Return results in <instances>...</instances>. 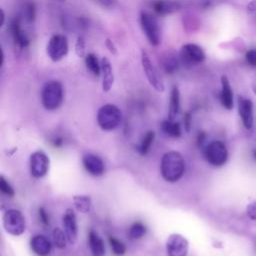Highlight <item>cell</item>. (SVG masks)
<instances>
[{
  "label": "cell",
  "mask_w": 256,
  "mask_h": 256,
  "mask_svg": "<svg viewBox=\"0 0 256 256\" xmlns=\"http://www.w3.org/2000/svg\"><path fill=\"white\" fill-rule=\"evenodd\" d=\"M251 86H252V89H253L254 93L256 94V76H255V77H254V79L252 80V84H251Z\"/></svg>",
  "instance_id": "obj_39"
},
{
  "label": "cell",
  "mask_w": 256,
  "mask_h": 256,
  "mask_svg": "<svg viewBox=\"0 0 256 256\" xmlns=\"http://www.w3.org/2000/svg\"><path fill=\"white\" fill-rule=\"evenodd\" d=\"M145 233H146V226L142 222H139V221L133 223L130 226L129 232H128L130 239H132V240H137V239L142 238L145 235Z\"/></svg>",
  "instance_id": "obj_24"
},
{
  "label": "cell",
  "mask_w": 256,
  "mask_h": 256,
  "mask_svg": "<svg viewBox=\"0 0 256 256\" xmlns=\"http://www.w3.org/2000/svg\"><path fill=\"white\" fill-rule=\"evenodd\" d=\"M10 31L15 43L18 46H20L21 48H25L29 45V39L25 34V32L22 30L18 19H13L10 22Z\"/></svg>",
  "instance_id": "obj_17"
},
{
  "label": "cell",
  "mask_w": 256,
  "mask_h": 256,
  "mask_svg": "<svg viewBox=\"0 0 256 256\" xmlns=\"http://www.w3.org/2000/svg\"><path fill=\"white\" fill-rule=\"evenodd\" d=\"M101 72H102V88L105 92H108L114 82V75L110 61L107 58H102L101 60Z\"/></svg>",
  "instance_id": "obj_19"
},
{
  "label": "cell",
  "mask_w": 256,
  "mask_h": 256,
  "mask_svg": "<svg viewBox=\"0 0 256 256\" xmlns=\"http://www.w3.org/2000/svg\"><path fill=\"white\" fill-rule=\"evenodd\" d=\"M63 227L67 236V240L70 244H74L77 241L78 236V225H77V218L75 213L72 209H66L64 215L62 217Z\"/></svg>",
  "instance_id": "obj_11"
},
{
  "label": "cell",
  "mask_w": 256,
  "mask_h": 256,
  "mask_svg": "<svg viewBox=\"0 0 256 256\" xmlns=\"http://www.w3.org/2000/svg\"><path fill=\"white\" fill-rule=\"evenodd\" d=\"M105 44H106V47L108 48V50H109L112 54H116V53H117V49H116L115 45L113 44V42H112L110 39H106Z\"/></svg>",
  "instance_id": "obj_34"
},
{
  "label": "cell",
  "mask_w": 256,
  "mask_h": 256,
  "mask_svg": "<svg viewBox=\"0 0 256 256\" xmlns=\"http://www.w3.org/2000/svg\"><path fill=\"white\" fill-rule=\"evenodd\" d=\"M184 123H185V127H186V130H189V127H190V116L189 114H186L184 116Z\"/></svg>",
  "instance_id": "obj_36"
},
{
  "label": "cell",
  "mask_w": 256,
  "mask_h": 256,
  "mask_svg": "<svg viewBox=\"0 0 256 256\" xmlns=\"http://www.w3.org/2000/svg\"><path fill=\"white\" fill-rule=\"evenodd\" d=\"M52 238H53V242L57 248H59V249L65 248L66 242L68 240H67L66 233L63 230H61L60 228H55L52 231Z\"/></svg>",
  "instance_id": "obj_27"
},
{
  "label": "cell",
  "mask_w": 256,
  "mask_h": 256,
  "mask_svg": "<svg viewBox=\"0 0 256 256\" xmlns=\"http://www.w3.org/2000/svg\"><path fill=\"white\" fill-rule=\"evenodd\" d=\"M180 110V93L176 86H173L169 102V119L174 120Z\"/></svg>",
  "instance_id": "obj_21"
},
{
  "label": "cell",
  "mask_w": 256,
  "mask_h": 256,
  "mask_svg": "<svg viewBox=\"0 0 256 256\" xmlns=\"http://www.w3.org/2000/svg\"><path fill=\"white\" fill-rule=\"evenodd\" d=\"M181 58L189 64H199L205 60V53L203 49L192 43H188L182 46L180 51Z\"/></svg>",
  "instance_id": "obj_12"
},
{
  "label": "cell",
  "mask_w": 256,
  "mask_h": 256,
  "mask_svg": "<svg viewBox=\"0 0 256 256\" xmlns=\"http://www.w3.org/2000/svg\"><path fill=\"white\" fill-rule=\"evenodd\" d=\"M99 1L103 4V5H110L111 3H112V1H113V0H99Z\"/></svg>",
  "instance_id": "obj_38"
},
{
  "label": "cell",
  "mask_w": 256,
  "mask_h": 256,
  "mask_svg": "<svg viewBox=\"0 0 256 256\" xmlns=\"http://www.w3.org/2000/svg\"><path fill=\"white\" fill-rule=\"evenodd\" d=\"M3 226L7 233L19 236L26 229V221L22 213L17 209H8L3 215Z\"/></svg>",
  "instance_id": "obj_4"
},
{
  "label": "cell",
  "mask_w": 256,
  "mask_h": 256,
  "mask_svg": "<svg viewBox=\"0 0 256 256\" xmlns=\"http://www.w3.org/2000/svg\"><path fill=\"white\" fill-rule=\"evenodd\" d=\"M238 112L242 123L246 129H251L253 126V103L250 99L238 98Z\"/></svg>",
  "instance_id": "obj_14"
},
{
  "label": "cell",
  "mask_w": 256,
  "mask_h": 256,
  "mask_svg": "<svg viewBox=\"0 0 256 256\" xmlns=\"http://www.w3.org/2000/svg\"><path fill=\"white\" fill-rule=\"evenodd\" d=\"M161 129L163 130V132L165 134H167L170 137H174V138H178L181 136L182 134V130H181V126L178 122H175L172 119H167L164 120L161 124Z\"/></svg>",
  "instance_id": "obj_20"
},
{
  "label": "cell",
  "mask_w": 256,
  "mask_h": 256,
  "mask_svg": "<svg viewBox=\"0 0 256 256\" xmlns=\"http://www.w3.org/2000/svg\"><path fill=\"white\" fill-rule=\"evenodd\" d=\"M32 251L38 256H47L51 252V243L43 235H35L30 240Z\"/></svg>",
  "instance_id": "obj_15"
},
{
  "label": "cell",
  "mask_w": 256,
  "mask_h": 256,
  "mask_svg": "<svg viewBox=\"0 0 256 256\" xmlns=\"http://www.w3.org/2000/svg\"><path fill=\"white\" fill-rule=\"evenodd\" d=\"M204 139H205V134L203 132H200L199 135H198V144L201 145L203 143Z\"/></svg>",
  "instance_id": "obj_37"
},
{
  "label": "cell",
  "mask_w": 256,
  "mask_h": 256,
  "mask_svg": "<svg viewBox=\"0 0 256 256\" xmlns=\"http://www.w3.org/2000/svg\"><path fill=\"white\" fill-rule=\"evenodd\" d=\"M168 7H169V6L167 5V3L163 2V1H158V2H156L155 5H154L155 11L158 12V13H160V14H163V13L168 12V10H169Z\"/></svg>",
  "instance_id": "obj_32"
},
{
  "label": "cell",
  "mask_w": 256,
  "mask_h": 256,
  "mask_svg": "<svg viewBox=\"0 0 256 256\" xmlns=\"http://www.w3.org/2000/svg\"><path fill=\"white\" fill-rule=\"evenodd\" d=\"M121 119V110L113 104H105L97 112V123L101 129L105 131L114 130L120 124Z\"/></svg>",
  "instance_id": "obj_3"
},
{
  "label": "cell",
  "mask_w": 256,
  "mask_h": 256,
  "mask_svg": "<svg viewBox=\"0 0 256 256\" xmlns=\"http://www.w3.org/2000/svg\"><path fill=\"white\" fill-rule=\"evenodd\" d=\"M160 171L165 181L170 183L178 181L185 171V160L182 154L175 150L166 152L161 159Z\"/></svg>",
  "instance_id": "obj_1"
},
{
  "label": "cell",
  "mask_w": 256,
  "mask_h": 256,
  "mask_svg": "<svg viewBox=\"0 0 256 256\" xmlns=\"http://www.w3.org/2000/svg\"><path fill=\"white\" fill-rule=\"evenodd\" d=\"M85 51H86V49H85V42L81 37H79L76 41V44H75V52H76L77 56L84 57Z\"/></svg>",
  "instance_id": "obj_29"
},
{
  "label": "cell",
  "mask_w": 256,
  "mask_h": 256,
  "mask_svg": "<svg viewBox=\"0 0 256 256\" xmlns=\"http://www.w3.org/2000/svg\"><path fill=\"white\" fill-rule=\"evenodd\" d=\"M38 215H39V219L42 223H43L46 226L49 225V216H48L47 212L45 211V209L43 207H40L38 209Z\"/></svg>",
  "instance_id": "obj_31"
},
{
  "label": "cell",
  "mask_w": 256,
  "mask_h": 256,
  "mask_svg": "<svg viewBox=\"0 0 256 256\" xmlns=\"http://www.w3.org/2000/svg\"><path fill=\"white\" fill-rule=\"evenodd\" d=\"M0 190H1V192L3 194H5L9 197H13L15 194L13 187L9 184V182L3 176L0 177Z\"/></svg>",
  "instance_id": "obj_28"
},
{
  "label": "cell",
  "mask_w": 256,
  "mask_h": 256,
  "mask_svg": "<svg viewBox=\"0 0 256 256\" xmlns=\"http://www.w3.org/2000/svg\"><path fill=\"white\" fill-rule=\"evenodd\" d=\"M189 250L188 240L181 234H171L166 241L168 256H187Z\"/></svg>",
  "instance_id": "obj_9"
},
{
  "label": "cell",
  "mask_w": 256,
  "mask_h": 256,
  "mask_svg": "<svg viewBox=\"0 0 256 256\" xmlns=\"http://www.w3.org/2000/svg\"><path fill=\"white\" fill-rule=\"evenodd\" d=\"M246 61L250 66L255 67L256 66V49H251L246 52L245 54Z\"/></svg>",
  "instance_id": "obj_30"
},
{
  "label": "cell",
  "mask_w": 256,
  "mask_h": 256,
  "mask_svg": "<svg viewBox=\"0 0 256 256\" xmlns=\"http://www.w3.org/2000/svg\"><path fill=\"white\" fill-rule=\"evenodd\" d=\"M63 101V87L58 81H50L45 84L41 92V102L47 110L57 109Z\"/></svg>",
  "instance_id": "obj_2"
},
{
  "label": "cell",
  "mask_w": 256,
  "mask_h": 256,
  "mask_svg": "<svg viewBox=\"0 0 256 256\" xmlns=\"http://www.w3.org/2000/svg\"><path fill=\"white\" fill-rule=\"evenodd\" d=\"M154 138H155V133H154V131H148V132L144 135V137H143V139H142L140 145H139L138 148H137L140 155L145 156V155L149 152V150H150V148H151V145L153 144Z\"/></svg>",
  "instance_id": "obj_23"
},
{
  "label": "cell",
  "mask_w": 256,
  "mask_h": 256,
  "mask_svg": "<svg viewBox=\"0 0 256 256\" xmlns=\"http://www.w3.org/2000/svg\"><path fill=\"white\" fill-rule=\"evenodd\" d=\"M68 53V41L63 35H54L47 44V54L53 61H59Z\"/></svg>",
  "instance_id": "obj_7"
},
{
  "label": "cell",
  "mask_w": 256,
  "mask_h": 256,
  "mask_svg": "<svg viewBox=\"0 0 256 256\" xmlns=\"http://www.w3.org/2000/svg\"><path fill=\"white\" fill-rule=\"evenodd\" d=\"M52 144H53L55 147H61L62 144H63V140H62L61 137H56V138L53 140Z\"/></svg>",
  "instance_id": "obj_35"
},
{
  "label": "cell",
  "mask_w": 256,
  "mask_h": 256,
  "mask_svg": "<svg viewBox=\"0 0 256 256\" xmlns=\"http://www.w3.org/2000/svg\"><path fill=\"white\" fill-rule=\"evenodd\" d=\"M88 244L93 256L105 255V244L103 239L94 230H90L88 233Z\"/></svg>",
  "instance_id": "obj_18"
},
{
  "label": "cell",
  "mask_w": 256,
  "mask_h": 256,
  "mask_svg": "<svg viewBox=\"0 0 256 256\" xmlns=\"http://www.w3.org/2000/svg\"><path fill=\"white\" fill-rule=\"evenodd\" d=\"M73 202L76 209L81 213H88L91 210V198L87 195H74Z\"/></svg>",
  "instance_id": "obj_22"
},
{
  "label": "cell",
  "mask_w": 256,
  "mask_h": 256,
  "mask_svg": "<svg viewBox=\"0 0 256 256\" xmlns=\"http://www.w3.org/2000/svg\"><path fill=\"white\" fill-rule=\"evenodd\" d=\"M50 160L47 154L43 151L38 150L30 155L29 167L30 173L34 178L44 177L49 170Z\"/></svg>",
  "instance_id": "obj_6"
},
{
  "label": "cell",
  "mask_w": 256,
  "mask_h": 256,
  "mask_svg": "<svg viewBox=\"0 0 256 256\" xmlns=\"http://www.w3.org/2000/svg\"><path fill=\"white\" fill-rule=\"evenodd\" d=\"M220 102L225 109H232L234 105L233 92L230 86V82L226 76L221 77V92H220Z\"/></svg>",
  "instance_id": "obj_16"
},
{
  "label": "cell",
  "mask_w": 256,
  "mask_h": 256,
  "mask_svg": "<svg viewBox=\"0 0 256 256\" xmlns=\"http://www.w3.org/2000/svg\"><path fill=\"white\" fill-rule=\"evenodd\" d=\"M108 240H109V244H110V247H111L114 255L123 256L126 253V246L121 240L115 238L114 236H109Z\"/></svg>",
  "instance_id": "obj_26"
},
{
  "label": "cell",
  "mask_w": 256,
  "mask_h": 256,
  "mask_svg": "<svg viewBox=\"0 0 256 256\" xmlns=\"http://www.w3.org/2000/svg\"><path fill=\"white\" fill-rule=\"evenodd\" d=\"M82 162L86 171L93 176H101L105 171V164L103 160L97 155H84L82 158Z\"/></svg>",
  "instance_id": "obj_13"
},
{
  "label": "cell",
  "mask_w": 256,
  "mask_h": 256,
  "mask_svg": "<svg viewBox=\"0 0 256 256\" xmlns=\"http://www.w3.org/2000/svg\"><path fill=\"white\" fill-rule=\"evenodd\" d=\"M205 157L212 166H222L228 159V150L225 144L219 140L210 142L205 148Z\"/></svg>",
  "instance_id": "obj_5"
},
{
  "label": "cell",
  "mask_w": 256,
  "mask_h": 256,
  "mask_svg": "<svg viewBox=\"0 0 256 256\" xmlns=\"http://www.w3.org/2000/svg\"><path fill=\"white\" fill-rule=\"evenodd\" d=\"M247 213H248V216L253 219L256 220V202L250 203L247 207Z\"/></svg>",
  "instance_id": "obj_33"
},
{
  "label": "cell",
  "mask_w": 256,
  "mask_h": 256,
  "mask_svg": "<svg viewBox=\"0 0 256 256\" xmlns=\"http://www.w3.org/2000/svg\"><path fill=\"white\" fill-rule=\"evenodd\" d=\"M85 62H86V66L87 68L96 76H98L101 72V63H99L96 55L90 53L88 55H86V58H85Z\"/></svg>",
  "instance_id": "obj_25"
},
{
  "label": "cell",
  "mask_w": 256,
  "mask_h": 256,
  "mask_svg": "<svg viewBox=\"0 0 256 256\" xmlns=\"http://www.w3.org/2000/svg\"><path fill=\"white\" fill-rule=\"evenodd\" d=\"M141 63H142V67L145 72V75H146L149 83L151 84V86L156 91L163 92L165 89L164 83L145 51H142V53H141Z\"/></svg>",
  "instance_id": "obj_8"
},
{
  "label": "cell",
  "mask_w": 256,
  "mask_h": 256,
  "mask_svg": "<svg viewBox=\"0 0 256 256\" xmlns=\"http://www.w3.org/2000/svg\"><path fill=\"white\" fill-rule=\"evenodd\" d=\"M252 158L256 161V149L252 150Z\"/></svg>",
  "instance_id": "obj_40"
},
{
  "label": "cell",
  "mask_w": 256,
  "mask_h": 256,
  "mask_svg": "<svg viewBox=\"0 0 256 256\" xmlns=\"http://www.w3.org/2000/svg\"><path fill=\"white\" fill-rule=\"evenodd\" d=\"M140 22L150 44L157 46L160 42V30L156 19L152 15L142 12L140 16Z\"/></svg>",
  "instance_id": "obj_10"
}]
</instances>
